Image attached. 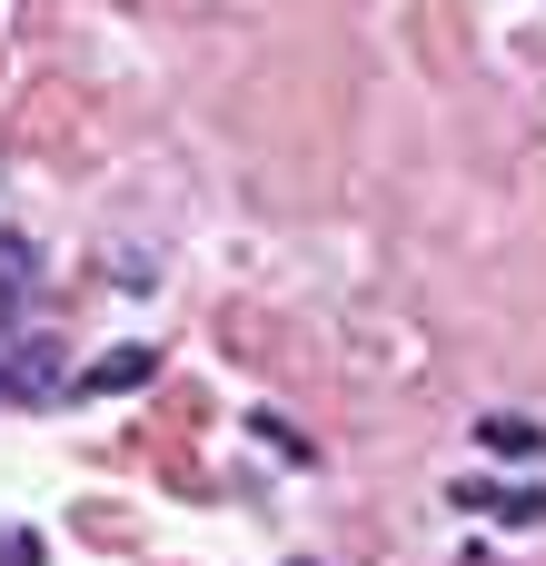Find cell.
Listing matches in <instances>:
<instances>
[{
    "label": "cell",
    "instance_id": "2",
    "mask_svg": "<svg viewBox=\"0 0 546 566\" xmlns=\"http://www.w3.org/2000/svg\"><path fill=\"white\" fill-rule=\"evenodd\" d=\"M487 448H507V458H527V448H546V438L527 428V418H487Z\"/></svg>",
    "mask_w": 546,
    "mask_h": 566
},
{
    "label": "cell",
    "instance_id": "1",
    "mask_svg": "<svg viewBox=\"0 0 546 566\" xmlns=\"http://www.w3.org/2000/svg\"><path fill=\"white\" fill-rule=\"evenodd\" d=\"M149 378V348L129 338V348H99L90 368H80V398H119V388H139Z\"/></svg>",
    "mask_w": 546,
    "mask_h": 566
},
{
    "label": "cell",
    "instance_id": "4",
    "mask_svg": "<svg viewBox=\"0 0 546 566\" xmlns=\"http://www.w3.org/2000/svg\"><path fill=\"white\" fill-rule=\"evenodd\" d=\"M0 388H10V378H0Z\"/></svg>",
    "mask_w": 546,
    "mask_h": 566
},
{
    "label": "cell",
    "instance_id": "3",
    "mask_svg": "<svg viewBox=\"0 0 546 566\" xmlns=\"http://www.w3.org/2000/svg\"><path fill=\"white\" fill-rule=\"evenodd\" d=\"M50 547H40V527H0V566H40Z\"/></svg>",
    "mask_w": 546,
    "mask_h": 566
}]
</instances>
